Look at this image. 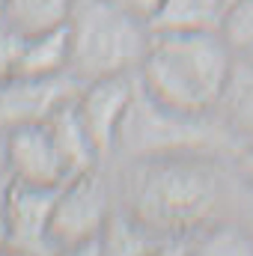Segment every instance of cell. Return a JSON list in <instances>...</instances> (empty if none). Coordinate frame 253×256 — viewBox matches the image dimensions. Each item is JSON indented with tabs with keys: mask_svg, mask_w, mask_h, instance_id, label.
Returning <instances> with one entry per match:
<instances>
[{
	"mask_svg": "<svg viewBox=\"0 0 253 256\" xmlns=\"http://www.w3.org/2000/svg\"><path fill=\"white\" fill-rule=\"evenodd\" d=\"M80 80L72 74L57 78H27L3 74L0 78V128H15L27 122H45L63 102L80 92Z\"/></svg>",
	"mask_w": 253,
	"mask_h": 256,
	"instance_id": "obj_6",
	"label": "cell"
},
{
	"mask_svg": "<svg viewBox=\"0 0 253 256\" xmlns=\"http://www.w3.org/2000/svg\"><path fill=\"white\" fill-rule=\"evenodd\" d=\"M110 220L108 188L96 170L66 179L54 200L51 242L57 254H84L90 244H102Z\"/></svg>",
	"mask_w": 253,
	"mask_h": 256,
	"instance_id": "obj_4",
	"label": "cell"
},
{
	"mask_svg": "<svg viewBox=\"0 0 253 256\" xmlns=\"http://www.w3.org/2000/svg\"><path fill=\"white\" fill-rule=\"evenodd\" d=\"M220 104L226 110L230 126L253 143V60L250 57L236 60L230 86H226Z\"/></svg>",
	"mask_w": 253,
	"mask_h": 256,
	"instance_id": "obj_13",
	"label": "cell"
},
{
	"mask_svg": "<svg viewBox=\"0 0 253 256\" xmlns=\"http://www.w3.org/2000/svg\"><path fill=\"white\" fill-rule=\"evenodd\" d=\"M238 164H242V173H244V176H248V179L253 182V143L248 146V149H244V152H242Z\"/></svg>",
	"mask_w": 253,
	"mask_h": 256,
	"instance_id": "obj_17",
	"label": "cell"
},
{
	"mask_svg": "<svg viewBox=\"0 0 253 256\" xmlns=\"http://www.w3.org/2000/svg\"><path fill=\"white\" fill-rule=\"evenodd\" d=\"M6 170L15 182L42 188H60L68 179L48 122H27L6 131Z\"/></svg>",
	"mask_w": 253,
	"mask_h": 256,
	"instance_id": "obj_7",
	"label": "cell"
},
{
	"mask_svg": "<svg viewBox=\"0 0 253 256\" xmlns=\"http://www.w3.org/2000/svg\"><path fill=\"white\" fill-rule=\"evenodd\" d=\"M218 200L214 176L182 158H155L134 179V218L143 226L188 230L202 224Z\"/></svg>",
	"mask_w": 253,
	"mask_h": 256,
	"instance_id": "obj_3",
	"label": "cell"
},
{
	"mask_svg": "<svg viewBox=\"0 0 253 256\" xmlns=\"http://www.w3.org/2000/svg\"><path fill=\"white\" fill-rule=\"evenodd\" d=\"M60 188L9 182L3 200V244L15 254H57L51 242V214Z\"/></svg>",
	"mask_w": 253,
	"mask_h": 256,
	"instance_id": "obj_5",
	"label": "cell"
},
{
	"mask_svg": "<svg viewBox=\"0 0 253 256\" xmlns=\"http://www.w3.org/2000/svg\"><path fill=\"white\" fill-rule=\"evenodd\" d=\"M236 54L220 30H155L140 63L143 92L167 110L202 116L224 102Z\"/></svg>",
	"mask_w": 253,
	"mask_h": 256,
	"instance_id": "obj_1",
	"label": "cell"
},
{
	"mask_svg": "<svg viewBox=\"0 0 253 256\" xmlns=\"http://www.w3.org/2000/svg\"><path fill=\"white\" fill-rule=\"evenodd\" d=\"M12 74H27V78L68 74V27L60 24L45 33L21 36V48H18Z\"/></svg>",
	"mask_w": 253,
	"mask_h": 256,
	"instance_id": "obj_10",
	"label": "cell"
},
{
	"mask_svg": "<svg viewBox=\"0 0 253 256\" xmlns=\"http://www.w3.org/2000/svg\"><path fill=\"white\" fill-rule=\"evenodd\" d=\"M3 167H6V140L0 143V170H3Z\"/></svg>",
	"mask_w": 253,
	"mask_h": 256,
	"instance_id": "obj_18",
	"label": "cell"
},
{
	"mask_svg": "<svg viewBox=\"0 0 253 256\" xmlns=\"http://www.w3.org/2000/svg\"><path fill=\"white\" fill-rule=\"evenodd\" d=\"M110 3H116V6H122L128 9L131 15H137V18H143V21H155V15L161 12V3L164 0H110Z\"/></svg>",
	"mask_w": 253,
	"mask_h": 256,
	"instance_id": "obj_16",
	"label": "cell"
},
{
	"mask_svg": "<svg viewBox=\"0 0 253 256\" xmlns=\"http://www.w3.org/2000/svg\"><path fill=\"white\" fill-rule=\"evenodd\" d=\"M230 0H164L155 30H218Z\"/></svg>",
	"mask_w": 253,
	"mask_h": 256,
	"instance_id": "obj_11",
	"label": "cell"
},
{
	"mask_svg": "<svg viewBox=\"0 0 253 256\" xmlns=\"http://www.w3.org/2000/svg\"><path fill=\"white\" fill-rule=\"evenodd\" d=\"M68 74L80 84L140 68L152 24L110 0H74L68 18Z\"/></svg>",
	"mask_w": 253,
	"mask_h": 256,
	"instance_id": "obj_2",
	"label": "cell"
},
{
	"mask_svg": "<svg viewBox=\"0 0 253 256\" xmlns=\"http://www.w3.org/2000/svg\"><path fill=\"white\" fill-rule=\"evenodd\" d=\"M134 102V90L126 74L116 78H98L80 86L78 92V114L90 131L98 155H108L120 146V134L128 110Z\"/></svg>",
	"mask_w": 253,
	"mask_h": 256,
	"instance_id": "obj_8",
	"label": "cell"
},
{
	"mask_svg": "<svg viewBox=\"0 0 253 256\" xmlns=\"http://www.w3.org/2000/svg\"><path fill=\"white\" fill-rule=\"evenodd\" d=\"M6 6H9V0H0V15L6 12Z\"/></svg>",
	"mask_w": 253,
	"mask_h": 256,
	"instance_id": "obj_19",
	"label": "cell"
},
{
	"mask_svg": "<svg viewBox=\"0 0 253 256\" xmlns=\"http://www.w3.org/2000/svg\"><path fill=\"white\" fill-rule=\"evenodd\" d=\"M18 48H21V33L0 15V78L3 74H12Z\"/></svg>",
	"mask_w": 253,
	"mask_h": 256,
	"instance_id": "obj_15",
	"label": "cell"
},
{
	"mask_svg": "<svg viewBox=\"0 0 253 256\" xmlns=\"http://www.w3.org/2000/svg\"><path fill=\"white\" fill-rule=\"evenodd\" d=\"M146 226L134 218V220H126L120 214H110L108 220V230H104V250L108 254H128V256H137V254H149V238L143 232Z\"/></svg>",
	"mask_w": 253,
	"mask_h": 256,
	"instance_id": "obj_14",
	"label": "cell"
},
{
	"mask_svg": "<svg viewBox=\"0 0 253 256\" xmlns=\"http://www.w3.org/2000/svg\"><path fill=\"white\" fill-rule=\"evenodd\" d=\"M48 128L54 134V143L60 149L66 161V170H68V179L78 176V173H86V170H96V161H98V149L90 137V131L84 126L80 114H78V96H72L68 102H63L48 120Z\"/></svg>",
	"mask_w": 253,
	"mask_h": 256,
	"instance_id": "obj_9",
	"label": "cell"
},
{
	"mask_svg": "<svg viewBox=\"0 0 253 256\" xmlns=\"http://www.w3.org/2000/svg\"><path fill=\"white\" fill-rule=\"evenodd\" d=\"M250 60H253V57H250Z\"/></svg>",
	"mask_w": 253,
	"mask_h": 256,
	"instance_id": "obj_20",
	"label": "cell"
},
{
	"mask_svg": "<svg viewBox=\"0 0 253 256\" xmlns=\"http://www.w3.org/2000/svg\"><path fill=\"white\" fill-rule=\"evenodd\" d=\"M74 0H9L3 18L21 36H33V33H45L51 27L66 24Z\"/></svg>",
	"mask_w": 253,
	"mask_h": 256,
	"instance_id": "obj_12",
	"label": "cell"
}]
</instances>
